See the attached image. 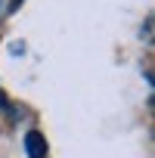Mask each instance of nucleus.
<instances>
[{
  "label": "nucleus",
  "instance_id": "1",
  "mask_svg": "<svg viewBox=\"0 0 155 158\" xmlns=\"http://www.w3.org/2000/svg\"><path fill=\"white\" fill-rule=\"evenodd\" d=\"M25 152H28V158H47L50 146H47V139H44L40 130H28L25 133Z\"/></svg>",
  "mask_w": 155,
  "mask_h": 158
},
{
  "label": "nucleus",
  "instance_id": "2",
  "mask_svg": "<svg viewBox=\"0 0 155 158\" xmlns=\"http://www.w3.org/2000/svg\"><path fill=\"white\" fill-rule=\"evenodd\" d=\"M146 81H149V87H152V106H155V71L146 74Z\"/></svg>",
  "mask_w": 155,
  "mask_h": 158
}]
</instances>
